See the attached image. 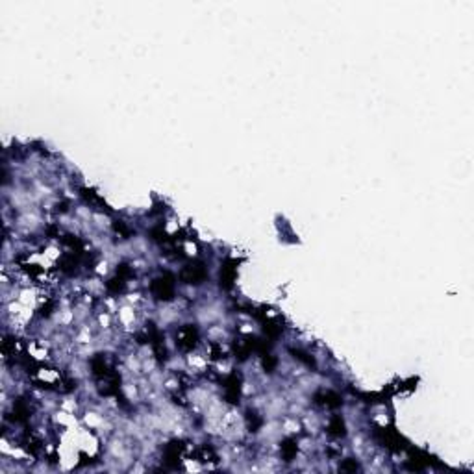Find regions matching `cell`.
I'll use <instances>...</instances> for the list:
<instances>
[{
    "label": "cell",
    "mask_w": 474,
    "mask_h": 474,
    "mask_svg": "<svg viewBox=\"0 0 474 474\" xmlns=\"http://www.w3.org/2000/svg\"><path fill=\"white\" fill-rule=\"evenodd\" d=\"M150 291H152V295L158 298V300H165V302H167V300H172L174 291H176L174 276L169 274V272H165V274L158 276L156 280H152Z\"/></svg>",
    "instance_id": "1"
},
{
    "label": "cell",
    "mask_w": 474,
    "mask_h": 474,
    "mask_svg": "<svg viewBox=\"0 0 474 474\" xmlns=\"http://www.w3.org/2000/svg\"><path fill=\"white\" fill-rule=\"evenodd\" d=\"M182 282H186L189 285H198L202 284L206 278H208V270H206V265L202 261H195L191 265H187L182 269V274H180Z\"/></svg>",
    "instance_id": "2"
},
{
    "label": "cell",
    "mask_w": 474,
    "mask_h": 474,
    "mask_svg": "<svg viewBox=\"0 0 474 474\" xmlns=\"http://www.w3.org/2000/svg\"><path fill=\"white\" fill-rule=\"evenodd\" d=\"M198 341V330L193 324H186L178 332V346L182 350H193Z\"/></svg>",
    "instance_id": "3"
},
{
    "label": "cell",
    "mask_w": 474,
    "mask_h": 474,
    "mask_svg": "<svg viewBox=\"0 0 474 474\" xmlns=\"http://www.w3.org/2000/svg\"><path fill=\"white\" fill-rule=\"evenodd\" d=\"M224 395H226V400L230 404H237L239 398H241V378L239 374L232 372L226 381H224Z\"/></svg>",
    "instance_id": "4"
},
{
    "label": "cell",
    "mask_w": 474,
    "mask_h": 474,
    "mask_svg": "<svg viewBox=\"0 0 474 474\" xmlns=\"http://www.w3.org/2000/svg\"><path fill=\"white\" fill-rule=\"evenodd\" d=\"M315 402L317 404H321V406H324V408H330V409L339 408V406L343 404L341 397H339L335 391H319V393H315Z\"/></svg>",
    "instance_id": "5"
},
{
    "label": "cell",
    "mask_w": 474,
    "mask_h": 474,
    "mask_svg": "<svg viewBox=\"0 0 474 474\" xmlns=\"http://www.w3.org/2000/svg\"><path fill=\"white\" fill-rule=\"evenodd\" d=\"M91 369H93V374L98 378V380H106V378L113 372L112 369L108 367V363H106V360H104V356H96V358H93Z\"/></svg>",
    "instance_id": "6"
},
{
    "label": "cell",
    "mask_w": 474,
    "mask_h": 474,
    "mask_svg": "<svg viewBox=\"0 0 474 474\" xmlns=\"http://www.w3.org/2000/svg\"><path fill=\"white\" fill-rule=\"evenodd\" d=\"M233 280H235V263L226 261L221 269V287L230 289L233 285Z\"/></svg>",
    "instance_id": "7"
},
{
    "label": "cell",
    "mask_w": 474,
    "mask_h": 474,
    "mask_svg": "<svg viewBox=\"0 0 474 474\" xmlns=\"http://www.w3.org/2000/svg\"><path fill=\"white\" fill-rule=\"evenodd\" d=\"M328 434L332 437H344L346 436V426L341 415H334L328 422Z\"/></svg>",
    "instance_id": "8"
},
{
    "label": "cell",
    "mask_w": 474,
    "mask_h": 474,
    "mask_svg": "<svg viewBox=\"0 0 474 474\" xmlns=\"http://www.w3.org/2000/svg\"><path fill=\"white\" fill-rule=\"evenodd\" d=\"M180 452H182V445L180 443H171V445L165 448V461H167L169 465H172V467H176L178 465V459H180Z\"/></svg>",
    "instance_id": "9"
},
{
    "label": "cell",
    "mask_w": 474,
    "mask_h": 474,
    "mask_svg": "<svg viewBox=\"0 0 474 474\" xmlns=\"http://www.w3.org/2000/svg\"><path fill=\"white\" fill-rule=\"evenodd\" d=\"M297 452H298V445L295 439L289 437V439H285V441L282 443V455H284L285 461H291V459L297 455Z\"/></svg>",
    "instance_id": "10"
},
{
    "label": "cell",
    "mask_w": 474,
    "mask_h": 474,
    "mask_svg": "<svg viewBox=\"0 0 474 474\" xmlns=\"http://www.w3.org/2000/svg\"><path fill=\"white\" fill-rule=\"evenodd\" d=\"M76 265H78V258L75 256V252L73 254H65L61 258V261H59V269L67 272V274H73L76 270Z\"/></svg>",
    "instance_id": "11"
},
{
    "label": "cell",
    "mask_w": 474,
    "mask_h": 474,
    "mask_svg": "<svg viewBox=\"0 0 474 474\" xmlns=\"http://www.w3.org/2000/svg\"><path fill=\"white\" fill-rule=\"evenodd\" d=\"M28 415H30V409H28V406H26V402H24V400H19V402L15 404V408H13V417H15V420L24 422V420L28 418Z\"/></svg>",
    "instance_id": "12"
},
{
    "label": "cell",
    "mask_w": 474,
    "mask_h": 474,
    "mask_svg": "<svg viewBox=\"0 0 474 474\" xmlns=\"http://www.w3.org/2000/svg\"><path fill=\"white\" fill-rule=\"evenodd\" d=\"M106 287H108V291L113 293V295H119V293H122V291L126 289V280L121 278V276H115V278H112L108 284H106Z\"/></svg>",
    "instance_id": "13"
},
{
    "label": "cell",
    "mask_w": 474,
    "mask_h": 474,
    "mask_svg": "<svg viewBox=\"0 0 474 474\" xmlns=\"http://www.w3.org/2000/svg\"><path fill=\"white\" fill-rule=\"evenodd\" d=\"M289 352L295 356V360H298V361H302L304 365H307V367H315V360L309 356V354L302 352V350H297V348H291Z\"/></svg>",
    "instance_id": "14"
},
{
    "label": "cell",
    "mask_w": 474,
    "mask_h": 474,
    "mask_svg": "<svg viewBox=\"0 0 474 474\" xmlns=\"http://www.w3.org/2000/svg\"><path fill=\"white\" fill-rule=\"evenodd\" d=\"M246 422H248V428L252 432H258V428L261 426V418L256 411H248L246 413Z\"/></svg>",
    "instance_id": "15"
},
{
    "label": "cell",
    "mask_w": 474,
    "mask_h": 474,
    "mask_svg": "<svg viewBox=\"0 0 474 474\" xmlns=\"http://www.w3.org/2000/svg\"><path fill=\"white\" fill-rule=\"evenodd\" d=\"M261 365H263V369H265L267 372H272L274 369H276V360H274L270 354L265 352L263 356H261Z\"/></svg>",
    "instance_id": "16"
},
{
    "label": "cell",
    "mask_w": 474,
    "mask_h": 474,
    "mask_svg": "<svg viewBox=\"0 0 474 474\" xmlns=\"http://www.w3.org/2000/svg\"><path fill=\"white\" fill-rule=\"evenodd\" d=\"M280 332H282V328H280L276 322H270V321L265 322V334L269 335V337H276Z\"/></svg>",
    "instance_id": "17"
},
{
    "label": "cell",
    "mask_w": 474,
    "mask_h": 474,
    "mask_svg": "<svg viewBox=\"0 0 474 474\" xmlns=\"http://www.w3.org/2000/svg\"><path fill=\"white\" fill-rule=\"evenodd\" d=\"M117 276H121V278L128 280L132 276V269L128 263H121L119 267H117Z\"/></svg>",
    "instance_id": "18"
},
{
    "label": "cell",
    "mask_w": 474,
    "mask_h": 474,
    "mask_svg": "<svg viewBox=\"0 0 474 474\" xmlns=\"http://www.w3.org/2000/svg\"><path fill=\"white\" fill-rule=\"evenodd\" d=\"M341 471H358V463L352 461V459H346V461L341 465Z\"/></svg>",
    "instance_id": "19"
}]
</instances>
